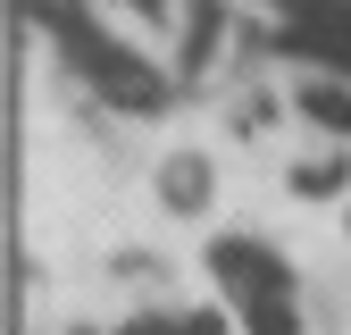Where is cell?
Segmentation results:
<instances>
[{
    "label": "cell",
    "mask_w": 351,
    "mask_h": 335,
    "mask_svg": "<svg viewBox=\"0 0 351 335\" xmlns=\"http://www.w3.org/2000/svg\"><path fill=\"white\" fill-rule=\"evenodd\" d=\"M25 17L51 34V59H59L93 101H109V109H125V117H159V109L176 101L167 67L143 59L125 34H109V25L93 17V0H25Z\"/></svg>",
    "instance_id": "obj_1"
},
{
    "label": "cell",
    "mask_w": 351,
    "mask_h": 335,
    "mask_svg": "<svg viewBox=\"0 0 351 335\" xmlns=\"http://www.w3.org/2000/svg\"><path fill=\"white\" fill-rule=\"evenodd\" d=\"M209 277L226 285V302H234L243 319H259V310H293V268H285L259 235H217V243H209Z\"/></svg>",
    "instance_id": "obj_2"
},
{
    "label": "cell",
    "mask_w": 351,
    "mask_h": 335,
    "mask_svg": "<svg viewBox=\"0 0 351 335\" xmlns=\"http://www.w3.org/2000/svg\"><path fill=\"white\" fill-rule=\"evenodd\" d=\"M209 193H217V176H209L201 151H167V159H159V201L176 209V218H201Z\"/></svg>",
    "instance_id": "obj_3"
},
{
    "label": "cell",
    "mask_w": 351,
    "mask_h": 335,
    "mask_svg": "<svg viewBox=\"0 0 351 335\" xmlns=\"http://www.w3.org/2000/svg\"><path fill=\"white\" fill-rule=\"evenodd\" d=\"M293 101H301V117H310V126H326L335 143L351 135V76L318 67V76H301V84H293Z\"/></svg>",
    "instance_id": "obj_4"
},
{
    "label": "cell",
    "mask_w": 351,
    "mask_h": 335,
    "mask_svg": "<svg viewBox=\"0 0 351 335\" xmlns=\"http://www.w3.org/2000/svg\"><path fill=\"white\" fill-rule=\"evenodd\" d=\"M343 185H351V159H343V151H326V159H301V168H293V193H301V201H335Z\"/></svg>",
    "instance_id": "obj_5"
},
{
    "label": "cell",
    "mask_w": 351,
    "mask_h": 335,
    "mask_svg": "<svg viewBox=\"0 0 351 335\" xmlns=\"http://www.w3.org/2000/svg\"><path fill=\"white\" fill-rule=\"evenodd\" d=\"M101 9L134 17V25H167V17H176V0H101Z\"/></svg>",
    "instance_id": "obj_6"
}]
</instances>
